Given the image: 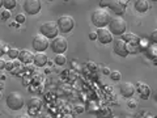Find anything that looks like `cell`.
Wrapping results in <instances>:
<instances>
[{"mask_svg":"<svg viewBox=\"0 0 157 118\" xmlns=\"http://www.w3.org/2000/svg\"><path fill=\"white\" fill-rule=\"evenodd\" d=\"M64 2H70V0H64Z\"/></svg>","mask_w":157,"mask_h":118,"instance_id":"cell-40","label":"cell"},{"mask_svg":"<svg viewBox=\"0 0 157 118\" xmlns=\"http://www.w3.org/2000/svg\"><path fill=\"white\" fill-rule=\"evenodd\" d=\"M113 50H114V53L117 54V55H119L122 58H126L127 55H128V50H127V45L126 42L123 41V39H115L114 41V46H113Z\"/></svg>","mask_w":157,"mask_h":118,"instance_id":"cell-11","label":"cell"},{"mask_svg":"<svg viewBox=\"0 0 157 118\" xmlns=\"http://www.w3.org/2000/svg\"><path fill=\"white\" fill-rule=\"evenodd\" d=\"M90 20L93 22V25L97 26V28H105L109 21L111 20L110 17V13L105 11V9H96V11H93L92 14H90Z\"/></svg>","mask_w":157,"mask_h":118,"instance_id":"cell-1","label":"cell"},{"mask_svg":"<svg viewBox=\"0 0 157 118\" xmlns=\"http://www.w3.org/2000/svg\"><path fill=\"white\" fill-rule=\"evenodd\" d=\"M135 91H137L141 100H148L151 96V88L144 83H137L135 85Z\"/></svg>","mask_w":157,"mask_h":118,"instance_id":"cell-13","label":"cell"},{"mask_svg":"<svg viewBox=\"0 0 157 118\" xmlns=\"http://www.w3.org/2000/svg\"><path fill=\"white\" fill-rule=\"evenodd\" d=\"M67 46H68V42H67V39L64 37H55V38H52V42L50 43L51 50H52V53H55V54L66 53Z\"/></svg>","mask_w":157,"mask_h":118,"instance_id":"cell-6","label":"cell"},{"mask_svg":"<svg viewBox=\"0 0 157 118\" xmlns=\"http://www.w3.org/2000/svg\"><path fill=\"white\" fill-rule=\"evenodd\" d=\"M28 106H29V109H32V110H39L42 108V101H41V98H38V97H33L30 98V100L28 101Z\"/></svg>","mask_w":157,"mask_h":118,"instance_id":"cell-18","label":"cell"},{"mask_svg":"<svg viewBox=\"0 0 157 118\" xmlns=\"http://www.w3.org/2000/svg\"><path fill=\"white\" fill-rule=\"evenodd\" d=\"M127 6H128V0H109L107 8H110V11L115 14H122L124 13Z\"/></svg>","mask_w":157,"mask_h":118,"instance_id":"cell-9","label":"cell"},{"mask_svg":"<svg viewBox=\"0 0 157 118\" xmlns=\"http://www.w3.org/2000/svg\"><path fill=\"white\" fill-rule=\"evenodd\" d=\"M24 11L26 14H37L42 8L41 0H24Z\"/></svg>","mask_w":157,"mask_h":118,"instance_id":"cell-8","label":"cell"},{"mask_svg":"<svg viewBox=\"0 0 157 118\" xmlns=\"http://www.w3.org/2000/svg\"><path fill=\"white\" fill-rule=\"evenodd\" d=\"M100 6L102 8H107V6H109V0H100Z\"/></svg>","mask_w":157,"mask_h":118,"instance_id":"cell-29","label":"cell"},{"mask_svg":"<svg viewBox=\"0 0 157 118\" xmlns=\"http://www.w3.org/2000/svg\"><path fill=\"white\" fill-rule=\"evenodd\" d=\"M109 75H110V77H111L114 81L121 80V77H122V75H121V72H119V71H111Z\"/></svg>","mask_w":157,"mask_h":118,"instance_id":"cell-23","label":"cell"},{"mask_svg":"<svg viewBox=\"0 0 157 118\" xmlns=\"http://www.w3.org/2000/svg\"><path fill=\"white\" fill-rule=\"evenodd\" d=\"M75 110L77 113H82V112H84V106H82V105H76L75 106Z\"/></svg>","mask_w":157,"mask_h":118,"instance_id":"cell-31","label":"cell"},{"mask_svg":"<svg viewBox=\"0 0 157 118\" xmlns=\"http://www.w3.org/2000/svg\"><path fill=\"white\" fill-rule=\"evenodd\" d=\"M47 61H48V58L43 51H37V54H34V57H33V62H34V65H36L37 67L46 66Z\"/></svg>","mask_w":157,"mask_h":118,"instance_id":"cell-15","label":"cell"},{"mask_svg":"<svg viewBox=\"0 0 157 118\" xmlns=\"http://www.w3.org/2000/svg\"><path fill=\"white\" fill-rule=\"evenodd\" d=\"M17 6V0H4V3H3V7L6 8V9H13V8H16Z\"/></svg>","mask_w":157,"mask_h":118,"instance_id":"cell-21","label":"cell"},{"mask_svg":"<svg viewBox=\"0 0 157 118\" xmlns=\"http://www.w3.org/2000/svg\"><path fill=\"white\" fill-rule=\"evenodd\" d=\"M11 17V12H9V9H6L3 13H2V20H8Z\"/></svg>","mask_w":157,"mask_h":118,"instance_id":"cell-27","label":"cell"},{"mask_svg":"<svg viewBox=\"0 0 157 118\" xmlns=\"http://www.w3.org/2000/svg\"><path fill=\"white\" fill-rule=\"evenodd\" d=\"M4 68H6V61L0 58V70H4Z\"/></svg>","mask_w":157,"mask_h":118,"instance_id":"cell-33","label":"cell"},{"mask_svg":"<svg viewBox=\"0 0 157 118\" xmlns=\"http://www.w3.org/2000/svg\"><path fill=\"white\" fill-rule=\"evenodd\" d=\"M152 41H153V43L157 42V30H153V33H152Z\"/></svg>","mask_w":157,"mask_h":118,"instance_id":"cell-32","label":"cell"},{"mask_svg":"<svg viewBox=\"0 0 157 118\" xmlns=\"http://www.w3.org/2000/svg\"><path fill=\"white\" fill-rule=\"evenodd\" d=\"M6 77H7L6 75H2V76H0V79H2V80H6Z\"/></svg>","mask_w":157,"mask_h":118,"instance_id":"cell-36","label":"cell"},{"mask_svg":"<svg viewBox=\"0 0 157 118\" xmlns=\"http://www.w3.org/2000/svg\"><path fill=\"white\" fill-rule=\"evenodd\" d=\"M3 3H4V0H0V8L3 7Z\"/></svg>","mask_w":157,"mask_h":118,"instance_id":"cell-37","label":"cell"},{"mask_svg":"<svg viewBox=\"0 0 157 118\" xmlns=\"http://www.w3.org/2000/svg\"><path fill=\"white\" fill-rule=\"evenodd\" d=\"M107 25H109V28H110L109 30H110V33L113 34V36H122L127 29L126 20L123 17H121V16H117L114 18H111Z\"/></svg>","mask_w":157,"mask_h":118,"instance_id":"cell-2","label":"cell"},{"mask_svg":"<svg viewBox=\"0 0 157 118\" xmlns=\"http://www.w3.org/2000/svg\"><path fill=\"white\" fill-rule=\"evenodd\" d=\"M96 33H97V39L100 41V43H102V45H107V43L113 42V34L110 33L109 29L98 28V30Z\"/></svg>","mask_w":157,"mask_h":118,"instance_id":"cell-10","label":"cell"},{"mask_svg":"<svg viewBox=\"0 0 157 118\" xmlns=\"http://www.w3.org/2000/svg\"><path fill=\"white\" fill-rule=\"evenodd\" d=\"M47 2H54V0H47Z\"/></svg>","mask_w":157,"mask_h":118,"instance_id":"cell-39","label":"cell"},{"mask_svg":"<svg viewBox=\"0 0 157 118\" xmlns=\"http://www.w3.org/2000/svg\"><path fill=\"white\" fill-rule=\"evenodd\" d=\"M149 7H151V4L148 0H135V3H134L135 11L139 13H145L149 9Z\"/></svg>","mask_w":157,"mask_h":118,"instance_id":"cell-16","label":"cell"},{"mask_svg":"<svg viewBox=\"0 0 157 118\" xmlns=\"http://www.w3.org/2000/svg\"><path fill=\"white\" fill-rule=\"evenodd\" d=\"M7 51H8V47H7L6 45H4V43L0 42V57H3Z\"/></svg>","mask_w":157,"mask_h":118,"instance_id":"cell-26","label":"cell"},{"mask_svg":"<svg viewBox=\"0 0 157 118\" xmlns=\"http://www.w3.org/2000/svg\"><path fill=\"white\" fill-rule=\"evenodd\" d=\"M102 72L105 73V75H109L110 73V71H109V68H104V70H102Z\"/></svg>","mask_w":157,"mask_h":118,"instance_id":"cell-35","label":"cell"},{"mask_svg":"<svg viewBox=\"0 0 157 118\" xmlns=\"http://www.w3.org/2000/svg\"><path fill=\"white\" fill-rule=\"evenodd\" d=\"M0 116H2V114H0Z\"/></svg>","mask_w":157,"mask_h":118,"instance_id":"cell-41","label":"cell"},{"mask_svg":"<svg viewBox=\"0 0 157 118\" xmlns=\"http://www.w3.org/2000/svg\"><path fill=\"white\" fill-rule=\"evenodd\" d=\"M127 45V50H128V54H137L141 50V42L139 37H135L134 39L126 42Z\"/></svg>","mask_w":157,"mask_h":118,"instance_id":"cell-14","label":"cell"},{"mask_svg":"<svg viewBox=\"0 0 157 118\" xmlns=\"http://www.w3.org/2000/svg\"><path fill=\"white\" fill-rule=\"evenodd\" d=\"M89 38L92 39V41H94V39H97V33H96V32H92V33L89 34Z\"/></svg>","mask_w":157,"mask_h":118,"instance_id":"cell-34","label":"cell"},{"mask_svg":"<svg viewBox=\"0 0 157 118\" xmlns=\"http://www.w3.org/2000/svg\"><path fill=\"white\" fill-rule=\"evenodd\" d=\"M18 53H20V50H17V49H8V51H7L8 57L11 59H16L18 57Z\"/></svg>","mask_w":157,"mask_h":118,"instance_id":"cell-22","label":"cell"},{"mask_svg":"<svg viewBox=\"0 0 157 118\" xmlns=\"http://www.w3.org/2000/svg\"><path fill=\"white\" fill-rule=\"evenodd\" d=\"M145 55L148 59H156L157 57V47H156V43H153V45H149L148 47H147V50H145Z\"/></svg>","mask_w":157,"mask_h":118,"instance_id":"cell-19","label":"cell"},{"mask_svg":"<svg viewBox=\"0 0 157 118\" xmlns=\"http://www.w3.org/2000/svg\"><path fill=\"white\" fill-rule=\"evenodd\" d=\"M86 67L89 68L90 71H94L96 68H97V65H96L94 62H88V63H86Z\"/></svg>","mask_w":157,"mask_h":118,"instance_id":"cell-28","label":"cell"},{"mask_svg":"<svg viewBox=\"0 0 157 118\" xmlns=\"http://www.w3.org/2000/svg\"><path fill=\"white\" fill-rule=\"evenodd\" d=\"M32 46L36 51H45L47 50V47H50V42H48V38L45 37L43 34H38L33 38Z\"/></svg>","mask_w":157,"mask_h":118,"instance_id":"cell-7","label":"cell"},{"mask_svg":"<svg viewBox=\"0 0 157 118\" xmlns=\"http://www.w3.org/2000/svg\"><path fill=\"white\" fill-rule=\"evenodd\" d=\"M58 29L62 33H70L75 26V20L71 16H62L58 20Z\"/></svg>","mask_w":157,"mask_h":118,"instance_id":"cell-5","label":"cell"},{"mask_svg":"<svg viewBox=\"0 0 157 118\" xmlns=\"http://www.w3.org/2000/svg\"><path fill=\"white\" fill-rule=\"evenodd\" d=\"M33 57H34V54L32 51H29V50H21L18 53V61L21 62V63H25V65H29V63H32L33 62Z\"/></svg>","mask_w":157,"mask_h":118,"instance_id":"cell-17","label":"cell"},{"mask_svg":"<svg viewBox=\"0 0 157 118\" xmlns=\"http://www.w3.org/2000/svg\"><path fill=\"white\" fill-rule=\"evenodd\" d=\"M0 98H2V91H0Z\"/></svg>","mask_w":157,"mask_h":118,"instance_id":"cell-38","label":"cell"},{"mask_svg":"<svg viewBox=\"0 0 157 118\" xmlns=\"http://www.w3.org/2000/svg\"><path fill=\"white\" fill-rule=\"evenodd\" d=\"M16 21L18 24H24V22H25V14H22V13L16 14Z\"/></svg>","mask_w":157,"mask_h":118,"instance_id":"cell-25","label":"cell"},{"mask_svg":"<svg viewBox=\"0 0 157 118\" xmlns=\"http://www.w3.org/2000/svg\"><path fill=\"white\" fill-rule=\"evenodd\" d=\"M14 68V63H13V59H11V61L6 62V70L7 71H13Z\"/></svg>","mask_w":157,"mask_h":118,"instance_id":"cell-24","label":"cell"},{"mask_svg":"<svg viewBox=\"0 0 157 118\" xmlns=\"http://www.w3.org/2000/svg\"><path fill=\"white\" fill-rule=\"evenodd\" d=\"M24 105H25V101H24V97L21 93L18 92H11L7 96V106L11 110H20L22 109Z\"/></svg>","mask_w":157,"mask_h":118,"instance_id":"cell-3","label":"cell"},{"mask_svg":"<svg viewBox=\"0 0 157 118\" xmlns=\"http://www.w3.org/2000/svg\"><path fill=\"white\" fill-rule=\"evenodd\" d=\"M136 106H137V102L136 101H134V100L128 101V108H131V109H135Z\"/></svg>","mask_w":157,"mask_h":118,"instance_id":"cell-30","label":"cell"},{"mask_svg":"<svg viewBox=\"0 0 157 118\" xmlns=\"http://www.w3.org/2000/svg\"><path fill=\"white\" fill-rule=\"evenodd\" d=\"M119 89H121V95L123 97L131 98L132 96H134V93H135V85L132 84V83H130V81H126V83H122Z\"/></svg>","mask_w":157,"mask_h":118,"instance_id":"cell-12","label":"cell"},{"mask_svg":"<svg viewBox=\"0 0 157 118\" xmlns=\"http://www.w3.org/2000/svg\"><path fill=\"white\" fill-rule=\"evenodd\" d=\"M39 32H41V34H43L45 37H47L48 39L55 38L58 36V32H59L58 24L55 21H46L39 26Z\"/></svg>","mask_w":157,"mask_h":118,"instance_id":"cell-4","label":"cell"},{"mask_svg":"<svg viewBox=\"0 0 157 118\" xmlns=\"http://www.w3.org/2000/svg\"><path fill=\"white\" fill-rule=\"evenodd\" d=\"M54 62H55V65H58V66H64L67 63V58H66V55H63V54H56Z\"/></svg>","mask_w":157,"mask_h":118,"instance_id":"cell-20","label":"cell"}]
</instances>
